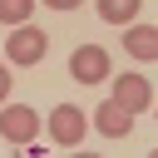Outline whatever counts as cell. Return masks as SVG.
<instances>
[{"mask_svg":"<svg viewBox=\"0 0 158 158\" xmlns=\"http://www.w3.org/2000/svg\"><path fill=\"white\" fill-rule=\"evenodd\" d=\"M44 54H49V35H44V30H35V25H15V30H10V40H5V59H10V64L30 69V64H40Z\"/></svg>","mask_w":158,"mask_h":158,"instance_id":"cell-1","label":"cell"},{"mask_svg":"<svg viewBox=\"0 0 158 158\" xmlns=\"http://www.w3.org/2000/svg\"><path fill=\"white\" fill-rule=\"evenodd\" d=\"M0 138L15 143V148L35 143V138H40V114H35L30 104H0Z\"/></svg>","mask_w":158,"mask_h":158,"instance_id":"cell-2","label":"cell"},{"mask_svg":"<svg viewBox=\"0 0 158 158\" xmlns=\"http://www.w3.org/2000/svg\"><path fill=\"white\" fill-rule=\"evenodd\" d=\"M44 123H49V138H54L59 148H79V143H84V128H89V114L74 109V104H54Z\"/></svg>","mask_w":158,"mask_h":158,"instance_id":"cell-3","label":"cell"},{"mask_svg":"<svg viewBox=\"0 0 158 158\" xmlns=\"http://www.w3.org/2000/svg\"><path fill=\"white\" fill-rule=\"evenodd\" d=\"M69 74H74L79 84H104V79H109V49H104V44H79V49L69 54Z\"/></svg>","mask_w":158,"mask_h":158,"instance_id":"cell-4","label":"cell"},{"mask_svg":"<svg viewBox=\"0 0 158 158\" xmlns=\"http://www.w3.org/2000/svg\"><path fill=\"white\" fill-rule=\"evenodd\" d=\"M118 109H128V114H143L148 104H153V84L143 79V74H118L114 79V94H109Z\"/></svg>","mask_w":158,"mask_h":158,"instance_id":"cell-5","label":"cell"},{"mask_svg":"<svg viewBox=\"0 0 158 158\" xmlns=\"http://www.w3.org/2000/svg\"><path fill=\"white\" fill-rule=\"evenodd\" d=\"M94 128H99L104 138H128V133H133V114L118 109L114 99H104V104L94 109Z\"/></svg>","mask_w":158,"mask_h":158,"instance_id":"cell-6","label":"cell"},{"mask_svg":"<svg viewBox=\"0 0 158 158\" xmlns=\"http://www.w3.org/2000/svg\"><path fill=\"white\" fill-rule=\"evenodd\" d=\"M123 49H128L133 59H158V30H153V25H128Z\"/></svg>","mask_w":158,"mask_h":158,"instance_id":"cell-7","label":"cell"},{"mask_svg":"<svg viewBox=\"0 0 158 158\" xmlns=\"http://www.w3.org/2000/svg\"><path fill=\"white\" fill-rule=\"evenodd\" d=\"M138 10H143V0H99V15L109 25H133Z\"/></svg>","mask_w":158,"mask_h":158,"instance_id":"cell-8","label":"cell"},{"mask_svg":"<svg viewBox=\"0 0 158 158\" xmlns=\"http://www.w3.org/2000/svg\"><path fill=\"white\" fill-rule=\"evenodd\" d=\"M30 15H35V0H0V25H30Z\"/></svg>","mask_w":158,"mask_h":158,"instance_id":"cell-9","label":"cell"},{"mask_svg":"<svg viewBox=\"0 0 158 158\" xmlns=\"http://www.w3.org/2000/svg\"><path fill=\"white\" fill-rule=\"evenodd\" d=\"M10 84H15L10 79V64H0V104H10Z\"/></svg>","mask_w":158,"mask_h":158,"instance_id":"cell-10","label":"cell"},{"mask_svg":"<svg viewBox=\"0 0 158 158\" xmlns=\"http://www.w3.org/2000/svg\"><path fill=\"white\" fill-rule=\"evenodd\" d=\"M40 5H49V10H74L79 0H40Z\"/></svg>","mask_w":158,"mask_h":158,"instance_id":"cell-11","label":"cell"},{"mask_svg":"<svg viewBox=\"0 0 158 158\" xmlns=\"http://www.w3.org/2000/svg\"><path fill=\"white\" fill-rule=\"evenodd\" d=\"M74 158H99V153H84V148H74Z\"/></svg>","mask_w":158,"mask_h":158,"instance_id":"cell-12","label":"cell"}]
</instances>
